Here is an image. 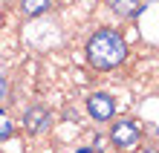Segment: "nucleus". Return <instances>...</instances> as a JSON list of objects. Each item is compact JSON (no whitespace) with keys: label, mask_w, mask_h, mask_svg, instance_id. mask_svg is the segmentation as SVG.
I'll use <instances>...</instances> for the list:
<instances>
[{"label":"nucleus","mask_w":159,"mask_h":153,"mask_svg":"<svg viewBox=\"0 0 159 153\" xmlns=\"http://www.w3.org/2000/svg\"><path fill=\"white\" fill-rule=\"evenodd\" d=\"M52 124V113L43 107V104H32L29 110L23 113V130L29 136H41L43 130H49Z\"/></svg>","instance_id":"nucleus-4"},{"label":"nucleus","mask_w":159,"mask_h":153,"mask_svg":"<svg viewBox=\"0 0 159 153\" xmlns=\"http://www.w3.org/2000/svg\"><path fill=\"white\" fill-rule=\"evenodd\" d=\"M84 55H87V64L93 70H98V72L116 70V66L127 58V41L116 29H98V32L90 35Z\"/></svg>","instance_id":"nucleus-1"},{"label":"nucleus","mask_w":159,"mask_h":153,"mask_svg":"<svg viewBox=\"0 0 159 153\" xmlns=\"http://www.w3.org/2000/svg\"><path fill=\"white\" fill-rule=\"evenodd\" d=\"M49 6H52V0H20V12L26 17H41L49 12Z\"/></svg>","instance_id":"nucleus-6"},{"label":"nucleus","mask_w":159,"mask_h":153,"mask_svg":"<svg viewBox=\"0 0 159 153\" xmlns=\"http://www.w3.org/2000/svg\"><path fill=\"white\" fill-rule=\"evenodd\" d=\"M139 136H142V130H139V124L133 119L113 121V127H110V142H113L119 150H133L139 145Z\"/></svg>","instance_id":"nucleus-2"},{"label":"nucleus","mask_w":159,"mask_h":153,"mask_svg":"<svg viewBox=\"0 0 159 153\" xmlns=\"http://www.w3.org/2000/svg\"><path fill=\"white\" fill-rule=\"evenodd\" d=\"M110 9H113L116 15H121V17H139L142 15V9H145V3L142 0H110Z\"/></svg>","instance_id":"nucleus-5"},{"label":"nucleus","mask_w":159,"mask_h":153,"mask_svg":"<svg viewBox=\"0 0 159 153\" xmlns=\"http://www.w3.org/2000/svg\"><path fill=\"white\" fill-rule=\"evenodd\" d=\"M9 101H12V84L6 75H0V104H9Z\"/></svg>","instance_id":"nucleus-7"},{"label":"nucleus","mask_w":159,"mask_h":153,"mask_svg":"<svg viewBox=\"0 0 159 153\" xmlns=\"http://www.w3.org/2000/svg\"><path fill=\"white\" fill-rule=\"evenodd\" d=\"M87 113L96 121H110L116 116V98L110 92H90L87 95Z\"/></svg>","instance_id":"nucleus-3"}]
</instances>
